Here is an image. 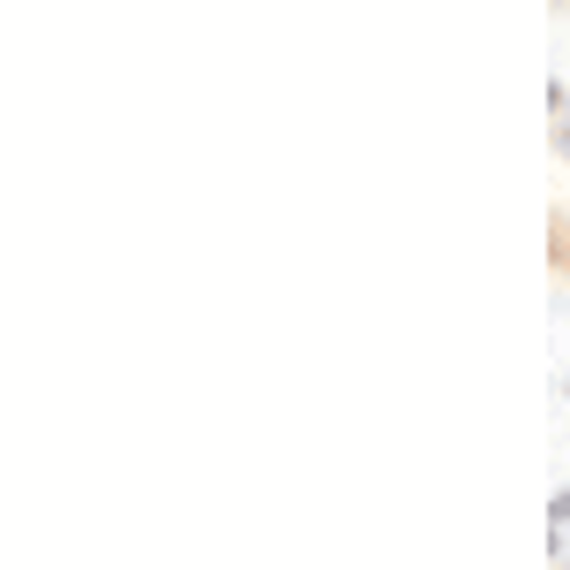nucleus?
Wrapping results in <instances>:
<instances>
[{"mask_svg":"<svg viewBox=\"0 0 570 570\" xmlns=\"http://www.w3.org/2000/svg\"><path fill=\"white\" fill-rule=\"evenodd\" d=\"M548 107H556V145H563V153H570V99H563V85L548 91Z\"/></svg>","mask_w":570,"mask_h":570,"instance_id":"f257e3e1","label":"nucleus"},{"mask_svg":"<svg viewBox=\"0 0 570 570\" xmlns=\"http://www.w3.org/2000/svg\"><path fill=\"white\" fill-rule=\"evenodd\" d=\"M556 518H570V494H556Z\"/></svg>","mask_w":570,"mask_h":570,"instance_id":"f03ea898","label":"nucleus"},{"mask_svg":"<svg viewBox=\"0 0 570 570\" xmlns=\"http://www.w3.org/2000/svg\"><path fill=\"white\" fill-rule=\"evenodd\" d=\"M563 252H570V244H563V236H556V259H563Z\"/></svg>","mask_w":570,"mask_h":570,"instance_id":"7ed1b4c3","label":"nucleus"}]
</instances>
